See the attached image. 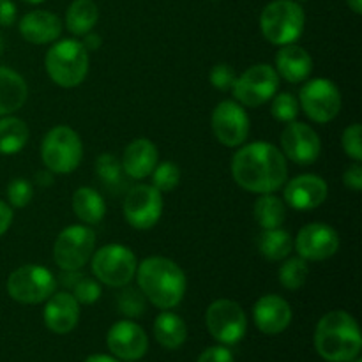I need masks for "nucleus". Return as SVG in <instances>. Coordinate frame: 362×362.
<instances>
[{"label":"nucleus","mask_w":362,"mask_h":362,"mask_svg":"<svg viewBox=\"0 0 362 362\" xmlns=\"http://www.w3.org/2000/svg\"><path fill=\"white\" fill-rule=\"evenodd\" d=\"M232 177L243 189L251 193H274L288 177L286 158L272 144L253 141L233 154Z\"/></svg>","instance_id":"f257e3e1"},{"label":"nucleus","mask_w":362,"mask_h":362,"mask_svg":"<svg viewBox=\"0 0 362 362\" xmlns=\"http://www.w3.org/2000/svg\"><path fill=\"white\" fill-rule=\"evenodd\" d=\"M140 292L159 310L179 306L186 293V276L182 269L165 257L145 258L136 267Z\"/></svg>","instance_id":"f03ea898"},{"label":"nucleus","mask_w":362,"mask_h":362,"mask_svg":"<svg viewBox=\"0 0 362 362\" xmlns=\"http://www.w3.org/2000/svg\"><path fill=\"white\" fill-rule=\"evenodd\" d=\"M315 349L327 362H352L362 349L361 329L346 311H331L320 318L315 331Z\"/></svg>","instance_id":"7ed1b4c3"},{"label":"nucleus","mask_w":362,"mask_h":362,"mask_svg":"<svg viewBox=\"0 0 362 362\" xmlns=\"http://www.w3.org/2000/svg\"><path fill=\"white\" fill-rule=\"evenodd\" d=\"M45 67L53 83L59 87H78L87 78L88 52L80 41L74 39L55 41L46 53Z\"/></svg>","instance_id":"20e7f679"},{"label":"nucleus","mask_w":362,"mask_h":362,"mask_svg":"<svg viewBox=\"0 0 362 362\" xmlns=\"http://www.w3.org/2000/svg\"><path fill=\"white\" fill-rule=\"evenodd\" d=\"M306 25L304 9L293 0H272L260 14V30L271 45H293Z\"/></svg>","instance_id":"39448f33"},{"label":"nucleus","mask_w":362,"mask_h":362,"mask_svg":"<svg viewBox=\"0 0 362 362\" xmlns=\"http://www.w3.org/2000/svg\"><path fill=\"white\" fill-rule=\"evenodd\" d=\"M41 158L52 173H71L83 158L81 138L67 126H57L46 133L41 144Z\"/></svg>","instance_id":"423d86ee"},{"label":"nucleus","mask_w":362,"mask_h":362,"mask_svg":"<svg viewBox=\"0 0 362 362\" xmlns=\"http://www.w3.org/2000/svg\"><path fill=\"white\" fill-rule=\"evenodd\" d=\"M90 260L95 279L113 288L127 286L136 274V257L129 247L122 244L103 246L92 255Z\"/></svg>","instance_id":"0eeeda50"},{"label":"nucleus","mask_w":362,"mask_h":362,"mask_svg":"<svg viewBox=\"0 0 362 362\" xmlns=\"http://www.w3.org/2000/svg\"><path fill=\"white\" fill-rule=\"evenodd\" d=\"M57 279L42 265L27 264L18 267L7 279V293L20 304H39L55 293Z\"/></svg>","instance_id":"6e6552de"},{"label":"nucleus","mask_w":362,"mask_h":362,"mask_svg":"<svg viewBox=\"0 0 362 362\" xmlns=\"http://www.w3.org/2000/svg\"><path fill=\"white\" fill-rule=\"evenodd\" d=\"M95 250L94 230L73 225L59 233L53 246V258L62 271H80L90 260Z\"/></svg>","instance_id":"1a4fd4ad"},{"label":"nucleus","mask_w":362,"mask_h":362,"mask_svg":"<svg viewBox=\"0 0 362 362\" xmlns=\"http://www.w3.org/2000/svg\"><path fill=\"white\" fill-rule=\"evenodd\" d=\"M279 88V76L269 64H257L237 76L232 92L243 106L258 108L276 95Z\"/></svg>","instance_id":"9d476101"},{"label":"nucleus","mask_w":362,"mask_h":362,"mask_svg":"<svg viewBox=\"0 0 362 362\" xmlns=\"http://www.w3.org/2000/svg\"><path fill=\"white\" fill-rule=\"evenodd\" d=\"M205 324L212 338L223 345H235L247 331L246 313L239 304L230 299L214 300L207 308Z\"/></svg>","instance_id":"9b49d317"},{"label":"nucleus","mask_w":362,"mask_h":362,"mask_svg":"<svg viewBox=\"0 0 362 362\" xmlns=\"http://www.w3.org/2000/svg\"><path fill=\"white\" fill-rule=\"evenodd\" d=\"M299 106L313 122L327 124L334 120L341 110V94L334 81L315 78L300 88Z\"/></svg>","instance_id":"f8f14e48"},{"label":"nucleus","mask_w":362,"mask_h":362,"mask_svg":"<svg viewBox=\"0 0 362 362\" xmlns=\"http://www.w3.org/2000/svg\"><path fill=\"white\" fill-rule=\"evenodd\" d=\"M163 194L148 184L131 187L124 198V218L133 228L148 230L161 219Z\"/></svg>","instance_id":"ddd939ff"},{"label":"nucleus","mask_w":362,"mask_h":362,"mask_svg":"<svg viewBox=\"0 0 362 362\" xmlns=\"http://www.w3.org/2000/svg\"><path fill=\"white\" fill-rule=\"evenodd\" d=\"M212 131L225 147H239L250 136V117L243 105L235 101H221L212 112Z\"/></svg>","instance_id":"4468645a"},{"label":"nucleus","mask_w":362,"mask_h":362,"mask_svg":"<svg viewBox=\"0 0 362 362\" xmlns=\"http://www.w3.org/2000/svg\"><path fill=\"white\" fill-rule=\"evenodd\" d=\"M281 147L285 158L297 165H311L322 152V141L317 131L304 122H288L281 133Z\"/></svg>","instance_id":"2eb2a0df"},{"label":"nucleus","mask_w":362,"mask_h":362,"mask_svg":"<svg viewBox=\"0 0 362 362\" xmlns=\"http://www.w3.org/2000/svg\"><path fill=\"white\" fill-rule=\"evenodd\" d=\"M296 250L304 260H327L339 250L338 232L325 223H311L300 228L296 239Z\"/></svg>","instance_id":"dca6fc26"},{"label":"nucleus","mask_w":362,"mask_h":362,"mask_svg":"<svg viewBox=\"0 0 362 362\" xmlns=\"http://www.w3.org/2000/svg\"><path fill=\"white\" fill-rule=\"evenodd\" d=\"M110 352L120 361H138L147 354L148 338L144 329L131 320H120L106 334Z\"/></svg>","instance_id":"f3484780"},{"label":"nucleus","mask_w":362,"mask_h":362,"mask_svg":"<svg viewBox=\"0 0 362 362\" xmlns=\"http://www.w3.org/2000/svg\"><path fill=\"white\" fill-rule=\"evenodd\" d=\"M329 187L322 177L304 173L290 180L285 187V202L296 211H313L327 198Z\"/></svg>","instance_id":"a211bd4d"},{"label":"nucleus","mask_w":362,"mask_h":362,"mask_svg":"<svg viewBox=\"0 0 362 362\" xmlns=\"http://www.w3.org/2000/svg\"><path fill=\"white\" fill-rule=\"evenodd\" d=\"M253 320L258 331L264 334H281L292 322V308L283 297L269 293V296L260 297L255 304Z\"/></svg>","instance_id":"6ab92c4d"},{"label":"nucleus","mask_w":362,"mask_h":362,"mask_svg":"<svg viewBox=\"0 0 362 362\" xmlns=\"http://www.w3.org/2000/svg\"><path fill=\"white\" fill-rule=\"evenodd\" d=\"M80 320V304L73 293L59 292L46 299L45 324L55 334H67Z\"/></svg>","instance_id":"aec40b11"},{"label":"nucleus","mask_w":362,"mask_h":362,"mask_svg":"<svg viewBox=\"0 0 362 362\" xmlns=\"http://www.w3.org/2000/svg\"><path fill=\"white\" fill-rule=\"evenodd\" d=\"M20 34L32 45H48L60 37L62 21L49 11H30L20 20Z\"/></svg>","instance_id":"412c9836"},{"label":"nucleus","mask_w":362,"mask_h":362,"mask_svg":"<svg viewBox=\"0 0 362 362\" xmlns=\"http://www.w3.org/2000/svg\"><path fill=\"white\" fill-rule=\"evenodd\" d=\"M158 148L147 138H136L126 147L122 156V170L131 179H145L158 165Z\"/></svg>","instance_id":"4be33fe9"},{"label":"nucleus","mask_w":362,"mask_h":362,"mask_svg":"<svg viewBox=\"0 0 362 362\" xmlns=\"http://www.w3.org/2000/svg\"><path fill=\"white\" fill-rule=\"evenodd\" d=\"M276 73L288 83H300L310 78L313 60L310 53L297 45H286L276 55Z\"/></svg>","instance_id":"5701e85b"},{"label":"nucleus","mask_w":362,"mask_h":362,"mask_svg":"<svg viewBox=\"0 0 362 362\" xmlns=\"http://www.w3.org/2000/svg\"><path fill=\"white\" fill-rule=\"evenodd\" d=\"M27 95L23 76L9 67H0V117L18 112L27 101Z\"/></svg>","instance_id":"b1692460"},{"label":"nucleus","mask_w":362,"mask_h":362,"mask_svg":"<svg viewBox=\"0 0 362 362\" xmlns=\"http://www.w3.org/2000/svg\"><path fill=\"white\" fill-rule=\"evenodd\" d=\"M154 336L161 346L175 350L184 345L187 338V327L179 315L172 311H163L154 322Z\"/></svg>","instance_id":"393cba45"},{"label":"nucleus","mask_w":362,"mask_h":362,"mask_svg":"<svg viewBox=\"0 0 362 362\" xmlns=\"http://www.w3.org/2000/svg\"><path fill=\"white\" fill-rule=\"evenodd\" d=\"M73 211L80 221L98 225L106 214V205L101 194L92 187H80L73 194Z\"/></svg>","instance_id":"a878e982"},{"label":"nucleus","mask_w":362,"mask_h":362,"mask_svg":"<svg viewBox=\"0 0 362 362\" xmlns=\"http://www.w3.org/2000/svg\"><path fill=\"white\" fill-rule=\"evenodd\" d=\"M99 9L94 0H73L66 13V27L71 34L85 35L98 23Z\"/></svg>","instance_id":"bb28decb"},{"label":"nucleus","mask_w":362,"mask_h":362,"mask_svg":"<svg viewBox=\"0 0 362 362\" xmlns=\"http://www.w3.org/2000/svg\"><path fill=\"white\" fill-rule=\"evenodd\" d=\"M28 141V127L18 117H0V154H18Z\"/></svg>","instance_id":"cd10ccee"},{"label":"nucleus","mask_w":362,"mask_h":362,"mask_svg":"<svg viewBox=\"0 0 362 362\" xmlns=\"http://www.w3.org/2000/svg\"><path fill=\"white\" fill-rule=\"evenodd\" d=\"M293 240L290 237V233L286 230L279 228H271L264 230V232L258 235V251L264 258L271 262H279L283 258L288 257L292 253Z\"/></svg>","instance_id":"c85d7f7f"},{"label":"nucleus","mask_w":362,"mask_h":362,"mask_svg":"<svg viewBox=\"0 0 362 362\" xmlns=\"http://www.w3.org/2000/svg\"><path fill=\"white\" fill-rule=\"evenodd\" d=\"M286 209L281 198L272 193L260 194L255 202V219L264 230L279 228L285 223Z\"/></svg>","instance_id":"c756f323"},{"label":"nucleus","mask_w":362,"mask_h":362,"mask_svg":"<svg viewBox=\"0 0 362 362\" xmlns=\"http://www.w3.org/2000/svg\"><path fill=\"white\" fill-rule=\"evenodd\" d=\"M308 260L300 257L288 258L285 264L279 267V281L286 290H297L306 283L308 279Z\"/></svg>","instance_id":"7c9ffc66"},{"label":"nucleus","mask_w":362,"mask_h":362,"mask_svg":"<svg viewBox=\"0 0 362 362\" xmlns=\"http://www.w3.org/2000/svg\"><path fill=\"white\" fill-rule=\"evenodd\" d=\"M152 186L159 193H168L173 191L180 182V168L173 161H163L156 165L152 170Z\"/></svg>","instance_id":"2f4dec72"},{"label":"nucleus","mask_w":362,"mask_h":362,"mask_svg":"<svg viewBox=\"0 0 362 362\" xmlns=\"http://www.w3.org/2000/svg\"><path fill=\"white\" fill-rule=\"evenodd\" d=\"M95 173L106 186H117L122 182V163L110 152H105L95 161Z\"/></svg>","instance_id":"473e14b6"},{"label":"nucleus","mask_w":362,"mask_h":362,"mask_svg":"<svg viewBox=\"0 0 362 362\" xmlns=\"http://www.w3.org/2000/svg\"><path fill=\"white\" fill-rule=\"evenodd\" d=\"M299 101L296 99V95L288 94V92H283L272 98V106L271 113L276 120L279 122H293L299 115Z\"/></svg>","instance_id":"72a5a7b5"},{"label":"nucleus","mask_w":362,"mask_h":362,"mask_svg":"<svg viewBox=\"0 0 362 362\" xmlns=\"http://www.w3.org/2000/svg\"><path fill=\"white\" fill-rule=\"evenodd\" d=\"M117 306L126 317H140L145 311V296L136 288H124L117 297Z\"/></svg>","instance_id":"f704fd0d"},{"label":"nucleus","mask_w":362,"mask_h":362,"mask_svg":"<svg viewBox=\"0 0 362 362\" xmlns=\"http://www.w3.org/2000/svg\"><path fill=\"white\" fill-rule=\"evenodd\" d=\"M34 197V187L27 179H13L7 186V198L9 204L16 209H23L30 204Z\"/></svg>","instance_id":"c9c22d12"},{"label":"nucleus","mask_w":362,"mask_h":362,"mask_svg":"<svg viewBox=\"0 0 362 362\" xmlns=\"http://www.w3.org/2000/svg\"><path fill=\"white\" fill-rule=\"evenodd\" d=\"M73 297L78 300V304H94L101 297V286L95 279L81 276L73 285Z\"/></svg>","instance_id":"e433bc0d"},{"label":"nucleus","mask_w":362,"mask_h":362,"mask_svg":"<svg viewBox=\"0 0 362 362\" xmlns=\"http://www.w3.org/2000/svg\"><path fill=\"white\" fill-rule=\"evenodd\" d=\"M343 151L346 152V156H350L356 161H361L362 159V127L359 124H352V126L346 127L343 131L341 138Z\"/></svg>","instance_id":"4c0bfd02"},{"label":"nucleus","mask_w":362,"mask_h":362,"mask_svg":"<svg viewBox=\"0 0 362 362\" xmlns=\"http://www.w3.org/2000/svg\"><path fill=\"white\" fill-rule=\"evenodd\" d=\"M237 80V74L230 64H216L211 71V83L218 90H232L233 83Z\"/></svg>","instance_id":"58836bf2"},{"label":"nucleus","mask_w":362,"mask_h":362,"mask_svg":"<svg viewBox=\"0 0 362 362\" xmlns=\"http://www.w3.org/2000/svg\"><path fill=\"white\" fill-rule=\"evenodd\" d=\"M198 362H233V354L226 346H211L202 352Z\"/></svg>","instance_id":"ea45409f"},{"label":"nucleus","mask_w":362,"mask_h":362,"mask_svg":"<svg viewBox=\"0 0 362 362\" xmlns=\"http://www.w3.org/2000/svg\"><path fill=\"white\" fill-rule=\"evenodd\" d=\"M343 182H345L346 187L354 191H361L362 189V166L359 165V161L354 163L345 173H343Z\"/></svg>","instance_id":"a19ab883"},{"label":"nucleus","mask_w":362,"mask_h":362,"mask_svg":"<svg viewBox=\"0 0 362 362\" xmlns=\"http://www.w3.org/2000/svg\"><path fill=\"white\" fill-rule=\"evenodd\" d=\"M16 21V6L11 0H0V27H11Z\"/></svg>","instance_id":"79ce46f5"},{"label":"nucleus","mask_w":362,"mask_h":362,"mask_svg":"<svg viewBox=\"0 0 362 362\" xmlns=\"http://www.w3.org/2000/svg\"><path fill=\"white\" fill-rule=\"evenodd\" d=\"M11 223H13V209L0 200V237L9 230Z\"/></svg>","instance_id":"37998d69"},{"label":"nucleus","mask_w":362,"mask_h":362,"mask_svg":"<svg viewBox=\"0 0 362 362\" xmlns=\"http://www.w3.org/2000/svg\"><path fill=\"white\" fill-rule=\"evenodd\" d=\"M81 45L85 46L87 52H90V49H98L99 46H101V37H99L98 34H90V32H88V34H85V39Z\"/></svg>","instance_id":"c03bdc74"},{"label":"nucleus","mask_w":362,"mask_h":362,"mask_svg":"<svg viewBox=\"0 0 362 362\" xmlns=\"http://www.w3.org/2000/svg\"><path fill=\"white\" fill-rule=\"evenodd\" d=\"M35 182H37L39 186H52L53 184L52 172H49V170H46V172H37L35 173Z\"/></svg>","instance_id":"a18cd8bd"},{"label":"nucleus","mask_w":362,"mask_h":362,"mask_svg":"<svg viewBox=\"0 0 362 362\" xmlns=\"http://www.w3.org/2000/svg\"><path fill=\"white\" fill-rule=\"evenodd\" d=\"M85 362H120V361L113 359V357H108V356H103V354H95V356L87 357Z\"/></svg>","instance_id":"49530a36"},{"label":"nucleus","mask_w":362,"mask_h":362,"mask_svg":"<svg viewBox=\"0 0 362 362\" xmlns=\"http://www.w3.org/2000/svg\"><path fill=\"white\" fill-rule=\"evenodd\" d=\"M346 4H349V7L356 14L362 13V0H346Z\"/></svg>","instance_id":"de8ad7c7"},{"label":"nucleus","mask_w":362,"mask_h":362,"mask_svg":"<svg viewBox=\"0 0 362 362\" xmlns=\"http://www.w3.org/2000/svg\"><path fill=\"white\" fill-rule=\"evenodd\" d=\"M23 2H28V4H41V2H45V0H23Z\"/></svg>","instance_id":"09e8293b"},{"label":"nucleus","mask_w":362,"mask_h":362,"mask_svg":"<svg viewBox=\"0 0 362 362\" xmlns=\"http://www.w3.org/2000/svg\"><path fill=\"white\" fill-rule=\"evenodd\" d=\"M4 49V41H2V35H0V53H2Z\"/></svg>","instance_id":"8fccbe9b"},{"label":"nucleus","mask_w":362,"mask_h":362,"mask_svg":"<svg viewBox=\"0 0 362 362\" xmlns=\"http://www.w3.org/2000/svg\"><path fill=\"white\" fill-rule=\"evenodd\" d=\"M356 362H362V361L361 359H356Z\"/></svg>","instance_id":"3c124183"},{"label":"nucleus","mask_w":362,"mask_h":362,"mask_svg":"<svg viewBox=\"0 0 362 362\" xmlns=\"http://www.w3.org/2000/svg\"><path fill=\"white\" fill-rule=\"evenodd\" d=\"M300 2H304V0H300Z\"/></svg>","instance_id":"603ef678"}]
</instances>
